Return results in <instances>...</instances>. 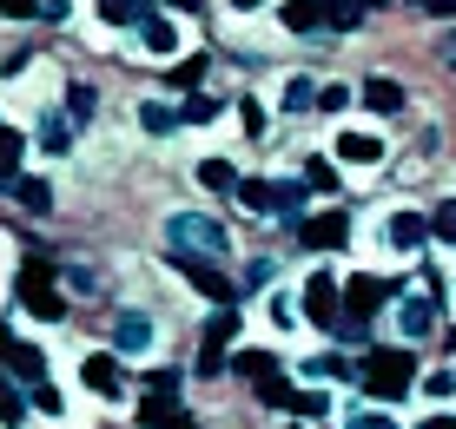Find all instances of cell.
<instances>
[{
	"mask_svg": "<svg viewBox=\"0 0 456 429\" xmlns=\"http://www.w3.org/2000/svg\"><path fill=\"white\" fill-rule=\"evenodd\" d=\"M166 245H172V258H225V225H212V218H199V212H172L166 218Z\"/></svg>",
	"mask_w": 456,
	"mask_h": 429,
	"instance_id": "cell-1",
	"label": "cell"
},
{
	"mask_svg": "<svg viewBox=\"0 0 456 429\" xmlns=\"http://www.w3.org/2000/svg\"><path fill=\"white\" fill-rule=\"evenodd\" d=\"M411 376H417V357L411 351H370L364 363H357V384H364L377 403H397V396L411 390Z\"/></svg>",
	"mask_w": 456,
	"mask_h": 429,
	"instance_id": "cell-2",
	"label": "cell"
},
{
	"mask_svg": "<svg viewBox=\"0 0 456 429\" xmlns=\"http://www.w3.org/2000/svg\"><path fill=\"white\" fill-rule=\"evenodd\" d=\"M13 297H20V304H27V311L40 317V324H60V317H67V291H60V284H53V271H46L40 258L27 264L20 278H13Z\"/></svg>",
	"mask_w": 456,
	"mask_h": 429,
	"instance_id": "cell-3",
	"label": "cell"
},
{
	"mask_svg": "<svg viewBox=\"0 0 456 429\" xmlns=\"http://www.w3.org/2000/svg\"><path fill=\"white\" fill-rule=\"evenodd\" d=\"M239 198L251 205V212H278V218H297V212H305V185H291V179H245Z\"/></svg>",
	"mask_w": 456,
	"mask_h": 429,
	"instance_id": "cell-4",
	"label": "cell"
},
{
	"mask_svg": "<svg viewBox=\"0 0 456 429\" xmlns=\"http://www.w3.org/2000/svg\"><path fill=\"white\" fill-rule=\"evenodd\" d=\"M232 370H239V376H251V384H258V396H265V403H291V384H285V363H278L272 351H239V357H232Z\"/></svg>",
	"mask_w": 456,
	"mask_h": 429,
	"instance_id": "cell-5",
	"label": "cell"
},
{
	"mask_svg": "<svg viewBox=\"0 0 456 429\" xmlns=\"http://www.w3.org/2000/svg\"><path fill=\"white\" fill-rule=\"evenodd\" d=\"M305 317L318 330H338V317H344V291H338V278L331 271H311V284H305Z\"/></svg>",
	"mask_w": 456,
	"mask_h": 429,
	"instance_id": "cell-6",
	"label": "cell"
},
{
	"mask_svg": "<svg viewBox=\"0 0 456 429\" xmlns=\"http://www.w3.org/2000/svg\"><path fill=\"white\" fill-rule=\"evenodd\" d=\"M297 238H305L311 251H344V245H351V218H344V212H318V218H297Z\"/></svg>",
	"mask_w": 456,
	"mask_h": 429,
	"instance_id": "cell-7",
	"label": "cell"
},
{
	"mask_svg": "<svg viewBox=\"0 0 456 429\" xmlns=\"http://www.w3.org/2000/svg\"><path fill=\"white\" fill-rule=\"evenodd\" d=\"M179 271L192 278V291H206L212 304H232V297H239V284L218 271V258H179Z\"/></svg>",
	"mask_w": 456,
	"mask_h": 429,
	"instance_id": "cell-8",
	"label": "cell"
},
{
	"mask_svg": "<svg viewBox=\"0 0 456 429\" xmlns=\"http://www.w3.org/2000/svg\"><path fill=\"white\" fill-rule=\"evenodd\" d=\"M113 351L119 357H146L152 351V317L146 311H119L113 317Z\"/></svg>",
	"mask_w": 456,
	"mask_h": 429,
	"instance_id": "cell-9",
	"label": "cell"
},
{
	"mask_svg": "<svg viewBox=\"0 0 456 429\" xmlns=\"http://www.w3.org/2000/svg\"><path fill=\"white\" fill-rule=\"evenodd\" d=\"M390 297H397L390 278H351V284H344V311H351V317H370L377 304H390Z\"/></svg>",
	"mask_w": 456,
	"mask_h": 429,
	"instance_id": "cell-10",
	"label": "cell"
},
{
	"mask_svg": "<svg viewBox=\"0 0 456 429\" xmlns=\"http://www.w3.org/2000/svg\"><path fill=\"white\" fill-rule=\"evenodd\" d=\"M370 7L377 0H324V27H331V34H357V27L370 20Z\"/></svg>",
	"mask_w": 456,
	"mask_h": 429,
	"instance_id": "cell-11",
	"label": "cell"
},
{
	"mask_svg": "<svg viewBox=\"0 0 456 429\" xmlns=\"http://www.w3.org/2000/svg\"><path fill=\"white\" fill-rule=\"evenodd\" d=\"M80 376H86V390H93V396L119 403V390H126V384H119V363H113V357H86V370H80Z\"/></svg>",
	"mask_w": 456,
	"mask_h": 429,
	"instance_id": "cell-12",
	"label": "cell"
},
{
	"mask_svg": "<svg viewBox=\"0 0 456 429\" xmlns=\"http://www.w3.org/2000/svg\"><path fill=\"white\" fill-rule=\"evenodd\" d=\"M338 158H351V166H377V158H384V139H377V133H338Z\"/></svg>",
	"mask_w": 456,
	"mask_h": 429,
	"instance_id": "cell-13",
	"label": "cell"
},
{
	"mask_svg": "<svg viewBox=\"0 0 456 429\" xmlns=\"http://www.w3.org/2000/svg\"><path fill=\"white\" fill-rule=\"evenodd\" d=\"M278 20H285L291 34H318V27H324V0H285Z\"/></svg>",
	"mask_w": 456,
	"mask_h": 429,
	"instance_id": "cell-14",
	"label": "cell"
},
{
	"mask_svg": "<svg viewBox=\"0 0 456 429\" xmlns=\"http://www.w3.org/2000/svg\"><path fill=\"white\" fill-rule=\"evenodd\" d=\"M423 238H430V218H423V212H397V218H390V245H397V251H417Z\"/></svg>",
	"mask_w": 456,
	"mask_h": 429,
	"instance_id": "cell-15",
	"label": "cell"
},
{
	"mask_svg": "<svg viewBox=\"0 0 456 429\" xmlns=\"http://www.w3.org/2000/svg\"><path fill=\"white\" fill-rule=\"evenodd\" d=\"M7 370L20 376V384H34V390H40V376H46V357L34 351V344H7Z\"/></svg>",
	"mask_w": 456,
	"mask_h": 429,
	"instance_id": "cell-16",
	"label": "cell"
},
{
	"mask_svg": "<svg viewBox=\"0 0 456 429\" xmlns=\"http://www.w3.org/2000/svg\"><path fill=\"white\" fill-rule=\"evenodd\" d=\"M20 152H27V139L20 133H7V125H0V185H20Z\"/></svg>",
	"mask_w": 456,
	"mask_h": 429,
	"instance_id": "cell-17",
	"label": "cell"
},
{
	"mask_svg": "<svg viewBox=\"0 0 456 429\" xmlns=\"http://www.w3.org/2000/svg\"><path fill=\"white\" fill-rule=\"evenodd\" d=\"M364 106L370 113H403V86L397 79H364Z\"/></svg>",
	"mask_w": 456,
	"mask_h": 429,
	"instance_id": "cell-18",
	"label": "cell"
},
{
	"mask_svg": "<svg viewBox=\"0 0 456 429\" xmlns=\"http://www.w3.org/2000/svg\"><path fill=\"white\" fill-rule=\"evenodd\" d=\"M139 40H146L152 53H179V27L159 20V13H146V20H139Z\"/></svg>",
	"mask_w": 456,
	"mask_h": 429,
	"instance_id": "cell-19",
	"label": "cell"
},
{
	"mask_svg": "<svg viewBox=\"0 0 456 429\" xmlns=\"http://www.w3.org/2000/svg\"><path fill=\"white\" fill-rule=\"evenodd\" d=\"M430 317H436V304H430V291H423V297H403L397 324H403V337H423V330H430Z\"/></svg>",
	"mask_w": 456,
	"mask_h": 429,
	"instance_id": "cell-20",
	"label": "cell"
},
{
	"mask_svg": "<svg viewBox=\"0 0 456 429\" xmlns=\"http://www.w3.org/2000/svg\"><path fill=\"white\" fill-rule=\"evenodd\" d=\"M199 185H206V192H239V172L225 166V158H199Z\"/></svg>",
	"mask_w": 456,
	"mask_h": 429,
	"instance_id": "cell-21",
	"label": "cell"
},
{
	"mask_svg": "<svg viewBox=\"0 0 456 429\" xmlns=\"http://www.w3.org/2000/svg\"><path fill=\"white\" fill-rule=\"evenodd\" d=\"M100 20L106 27H139L146 20V0H100Z\"/></svg>",
	"mask_w": 456,
	"mask_h": 429,
	"instance_id": "cell-22",
	"label": "cell"
},
{
	"mask_svg": "<svg viewBox=\"0 0 456 429\" xmlns=\"http://www.w3.org/2000/svg\"><path fill=\"white\" fill-rule=\"evenodd\" d=\"M139 417H146V429H185V423H179V403H172V396H146V409H139Z\"/></svg>",
	"mask_w": 456,
	"mask_h": 429,
	"instance_id": "cell-23",
	"label": "cell"
},
{
	"mask_svg": "<svg viewBox=\"0 0 456 429\" xmlns=\"http://www.w3.org/2000/svg\"><path fill=\"white\" fill-rule=\"evenodd\" d=\"M13 198H20L27 212H53V185H46V179H20V185H13Z\"/></svg>",
	"mask_w": 456,
	"mask_h": 429,
	"instance_id": "cell-24",
	"label": "cell"
},
{
	"mask_svg": "<svg viewBox=\"0 0 456 429\" xmlns=\"http://www.w3.org/2000/svg\"><path fill=\"white\" fill-rule=\"evenodd\" d=\"M285 409H297V417L311 423V417H324V409H331V396H324V390H291V403H285Z\"/></svg>",
	"mask_w": 456,
	"mask_h": 429,
	"instance_id": "cell-25",
	"label": "cell"
},
{
	"mask_svg": "<svg viewBox=\"0 0 456 429\" xmlns=\"http://www.w3.org/2000/svg\"><path fill=\"white\" fill-rule=\"evenodd\" d=\"M139 125H146V133H172V125H179V113H172V106H159V100H146V106H139Z\"/></svg>",
	"mask_w": 456,
	"mask_h": 429,
	"instance_id": "cell-26",
	"label": "cell"
},
{
	"mask_svg": "<svg viewBox=\"0 0 456 429\" xmlns=\"http://www.w3.org/2000/svg\"><path fill=\"white\" fill-rule=\"evenodd\" d=\"M179 119H185V125H212V119H218V100H206V93H192Z\"/></svg>",
	"mask_w": 456,
	"mask_h": 429,
	"instance_id": "cell-27",
	"label": "cell"
},
{
	"mask_svg": "<svg viewBox=\"0 0 456 429\" xmlns=\"http://www.w3.org/2000/svg\"><path fill=\"white\" fill-rule=\"evenodd\" d=\"M40 146H46V152H67V119H60V113L40 119Z\"/></svg>",
	"mask_w": 456,
	"mask_h": 429,
	"instance_id": "cell-28",
	"label": "cell"
},
{
	"mask_svg": "<svg viewBox=\"0 0 456 429\" xmlns=\"http://www.w3.org/2000/svg\"><path fill=\"white\" fill-rule=\"evenodd\" d=\"M311 100H318V86H311V79H291V86H285V113H305Z\"/></svg>",
	"mask_w": 456,
	"mask_h": 429,
	"instance_id": "cell-29",
	"label": "cell"
},
{
	"mask_svg": "<svg viewBox=\"0 0 456 429\" xmlns=\"http://www.w3.org/2000/svg\"><path fill=\"white\" fill-rule=\"evenodd\" d=\"M199 79H206V60H179V67H172V86H185V93H192Z\"/></svg>",
	"mask_w": 456,
	"mask_h": 429,
	"instance_id": "cell-30",
	"label": "cell"
},
{
	"mask_svg": "<svg viewBox=\"0 0 456 429\" xmlns=\"http://www.w3.org/2000/svg\"><path fill=\"white\" fill-rule=\"evenodd\" d=\"M0 13H7V20H34V13H46L40 0H0Z\"/></svg>",
	"mask_w": 456,
	"mask_h": 429,
	"instance_id": "cell-31",
	"label": "cell"
},
{
	"mask_svg": "<svg viewBox=\"0 0 456 429\" xmlns=\"http://www.w3.org/2000/svg\"><path fill=\"white\" fill-rule=\"evenodd\" d=\"M305 179H311V185H318V192H338V172H331V166H324V158H311V172H305Z\"/></svg>",
	"mask_w": 456,
	"mask_h": 429,
	"instance_id": "cell-32",
	"label": "cell"
},
{
	"mask_svg": "<svg viewBox=\"0 0 456 429\" xmlns=\"http://www.w3.org/2000/svg\"><path fill=\"white\" fill-rule=\"evenodd\" d=\"M351 429H397V423H390L384 409H357V417H351Z\"/></svg>",
	"mask_w": 456,
	"mask_h": 429,
	"instance_id": "cell-33",
	"label": "cell"
},
{
	"mask_svg": "<svg viewBox=\"0 0 456 429\" xmlns=\"http://www.w3.org/2000/svg\"><path fill=\"white\" fill-rule=\"evenodd\" d=\"M430 231H436V238H456V205H444V212L430 218Z\"/></svg>",
	"mask_w": 456,
	"mask_h": 429,
	"instance_id": "cell-34",
	"label": "cell"
},
{
	"mask_svg": "<svg viewBox=\"0 0 456 429\" xmlns=\"http://www.w3.org/2000/svg\"><path fill=\"white\" fill-rule=\"evenodd\" d=\"M0 423H20V396H13L7 384H0Z\"/></svg>",
	"mask_w": 456,
	"mask_h": 429,
	"instance_id": "cell-35",
	"label": "cell"
},
{
	"mask_svg": "<svg viewBox=\"0 0 456 429\" xmlns=\"http://www.w3.org/2000/svg\"><path fill=\"white\" fill-rule=\"evenodd\" d=\"M417 7H423V13H436V20H450V13H456V0H417Z\"/></svg>",
	"mask_w": 456,
	"mask_h": 429,
	"instance_id": "cell-36",
	"label": "cell"
},
{
	"mask_svg": "<svg viewBox=\"0 0 456 429\" xmlns=\"http://www.w3.org/2000/svg\"><path fill=\"white\" fill-rule=\"evenodd\" d=\"M423 429H456V417H430V423H423Z\"/></svg>",
	"mask_w": 456,
	"mask_h": 429,
	"instance_id": "cell-37",
	"label": "cell"
},
{
	"mask_svg": "<svg viewBox=\"0 0 456 429\" xmlns=\"http://www.w3.org/2000/svg\"><path fill=\"white\" fill-rule=\"evenodd\" d=\"M40 7H46V13H53V20H60V13H67V0H40Z\"/></svg>",
	"mask_w": 456,
	"mask_h": 429,
	"instance_id": "cell-38",
	"label": "cell"
},
{
	"mask_svg": "<svg viewBox=\"0 0 456 429\" xmlns=\"http://www.w3.org/2000/svg\"><path fill=\"white\" fill-rule=\"evenodd\" d=\"M444 60H450V67H456V40H444Z\"/></svg>",
	"mask_w": 456,
	"mask_h": 429,
	"instance_id": "cell-39",
	"label": "cell"
},
{
	"mask_svg": "<svg viewBox=\"0 0 456 429\" xmlns=\"http://www.w3.org/2000/svg\"><path fill=\"white\" fill-rule=\"evenodd\" d=\"M232 7H258V0H232Z\"/></svg>",
	"mask_w": 456,
	"mask_h": 429,
	"instance_id": "cell-40",
	"label": "cell"
},
{
	"mask_svg": "<svg viewBox=\"0 0 456 429\" xmlns=\"http://www.w3.org/2000/svg\"><path fill=\"white\" fill-rule=\"evenodd\" d=\"M285 429H305V423H285Z\"/></svg>",
	"mask_w": 456,
	"mask_h": 429,
	"instance_id": "cell-41",
	"label": "cell"
},
{
	"mask_svg": "<svg viewBox=\"0 0 456 429\" xmlns=\"http://www.w3.org/2000/svg\"><path fill=\"white\" fill-rule=\"evenodd\" d=\"M0 351H7V337H0Z\"/></svg>",
	"mask_w": 456,
	"mask_h": 429,
	"instance_id": "cell-42",
	"label": "cell"
}]
</instances>
